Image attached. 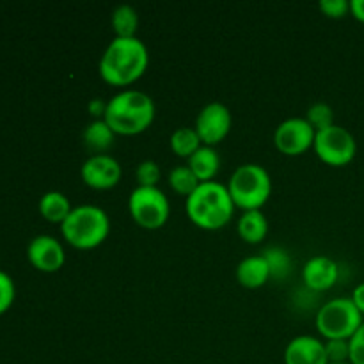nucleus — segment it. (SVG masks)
<instances>
[{
  "label": "nucleus",
  "mask_w": 364,
  "mask_h": 364,
  "mask_svg": "<svg viewBox=\"0 0 364 364\" xmlns=\"http://www.w3.org/2000/svg\"><path fill=\"white\" fill-rule=\"evenodd\" d=\"M149 64L148 46L142 39L135 38H114L103 50L98 63L100 77L110 85L134 84L144 75Z\"/></svg>",
  "instance_id": "f257e3e1"
},
{
  "label": "nucleus",
  "mask_w": 364,
  "mask_h": 364,
  "mask_svg": "<svg viewBox=\"0 0 364 364\" xmlns=\"http://www.w3.org/2000/svg\"><path fill=\"white\" fill-rule=\"evenodd\" d=\"M228 185L220 181H203L185 201V210L196 226L203 230H220L231 220L235 213Z\"/></svg>",
  "instance_id": "f03ea898"
},
{
  "label": "nucleus",
  "mask_w": 364,
  "mask_h": 364,
  "mask_svg": "<svg viewBox=\"0 0 364 364\" xmlns=\"http://www.w3.org/2000/svg\"><path fill=\"white\" fill-rule=\"evenodd\" d=\"M155 102L139 89H124L107 102L103 119L116 135H135L144 132L155 119Z\"/></svg>",
  "instance_id": "7ed1b4c3"
},
{
  "label": "nucleus",
  "mask_w": 364,
  "mask_h": 364,
  "mask_svg": "<svg viewBox=\"0 0 364 364\" xmlns=\"http://www.w3.org/2000/svg\"><path fill=\"white\" fill-rule=\"evenodd\" d=\"M64 240L77 249H95L109 237L110 219L96 205H78L60 224Z\"/></svg>",
  "instance_id": "20e7f679"
},
{
  "label": "nucleus",
  "mask_w": 364,
  "mask_h": 364,
  "mask_svg": "<svg viewBox=\"0 0 364 364\" xmlns=\"http://www.w3.org/2000/svg\"><path fill=\"white\" fill-rule=\"evenodd\" d=\"M228 191L237 208H242L244 212L262 210L272 194V178L259 164H242L231 174Z\"/></svg>",
  "instance_id": "39448f33"
},
{
  "label": "nucleus",
  "mask_w": 364,
  "mask_h": 364,
  "mask_svg": "<svg viewBox=\"0 0 364 364\" xmlns=\"http://www.w3.org/2000/svg\"><path fill=\"white\" fill-rule=\"evenodd\" d=\"M363 322V313L352 297L331 299L316 311V327L326 340H350Z\"/></svg>",
  "instance_id": "423d86ee"
},
{
  "label": "nucleus",
  "mask_w": 364,
  "mask_h": 364,
  "mask_svg": "<svg viewBox=\"0 0 364 364\" xmlns=\"http://www.w3.org/2000/svg\"><path fill=\"white\" fill-rule=\"evenodd\" d=\"M128 210L135 223L146 230H156L167 223L171 213L169 199L159 187H135L128 198Z\"/></svg>",
  "instance_id": "0eeeda50"
},
{
  "label": "nucleus",
  "mask_w": 364,
  "mask_h": 364,
  "mask_svg": "<svg viewBox=\"0 0 364 364\" xmlns=\"http://www.w3.org/2000/svg\"><path fill=\"white\" fill-rule=\"evenodd\" d=\"M313 148L322 162L329 166H347L355 159L358 142L347 128L333 124L326 130L316 132Z\"/></svg>",
  "instance_id": "6e6552de"
},
{
  "label": "nucleus",
  "mask_w": 364,
  "mask_h": 364,
  "mask_svg": "<svg viewBox=\"0 0 364 364\" xmlns=\"http://www.w3.org/2000/svg\"><path fill=\"white\" fill-rule=\"evenodd\" d=\"M315 128L306 117H288L277 124L274 142L284 155H301L315 144Z\"/></svg>",
  "instance_id": "1a4fd4ad"
},
{
  "label": "nucleus",
  "mask_w": 364,
  "mask_h": 364,
  "mask_svg": "<svg viewBox=\"0 0 364 364\" xmlns=\"http://www.w3.org/2000/svg\"><path fill=\"white\" fill-rule=\"evenodd\" d=\"M231 124H233L231 110L223 102H210L199 110L194 128L203 144L215 146L230 134Z\"/></svg>",
  "instance_id": "9d476101"
},
{
  "label": "nucleus",
  "mask_w": 364,
  "mask_h": 364,
  "mask_svg": "<svg viewBox=\"0 0 364 364\" xmlns=\"http://www.w3.org/2000/svg\"><path fill=\"white\" fill-rule=\"evenodd\" d=\"M80 176L85 185L96 191H107L116 187L121 180V164L109 153L91 155L80 167Z\"/></svg>",
  "instance_id": "9b49d317"
},
{
  "label": "nucleus",
  "mask_w": 364,
  "mask_h": 364,
  "mask_svg": "<svg viewBox=\"0 0 364 364\" xmlns=\"http://www.w3.org/2000/svg\"><path fill=\"white\" fill-rule=\"evenodd\" d=\"M27 258L41 272H57L64 265L66 252L57 238L50 235H39L28 242Z\"/></svg>",
  "instance_id": "f8f14e48"
},
{
  "label": "nucleus",
  "mask_w": 364,
  "mask_h": 364,
  "mask_svg": "<svg viewBox=\"0 0 364 364\" xmlns=\"http://www.w3.org/2000/svg\"><path fill=\"white\" fill-rule=\"evenodd\" d=\"M284 364H329L326 343L309 334H301L288 341L284 348Z\"/></svg>",
  "instance_id": "ddd939ff"
},
{
  "label": "nucleus",
  "mask_w": 364,
  "mask_h": 364,
  "mask_svg": "<svg viewBox=\"0 0 364 364\" xmlns=\"http://www.w3.org/2000/svg\"><path fill=\"white\" fill-rule=\"evenodd\" d=\"M338 277H340V267L329 256H313L302 269L304 284L316 291L329 290L333 284H336Z\"/></svg>",
  "instance_id": "4468645a"
},
{
  "label": "nucleus",
  "mask_w": 364,
  "mask_h": 364,
  "mask_svg": "<svg viewBox=\"0 0 364 364\" xmlns=\"http://www.w3.org/2000/svg\"><path fill=\"white\" fill-rule=\"evenodd\" d=\"M237 279L245 288H262L270 279V269L262 255L245 256L237 265Z\"/></svg>",
  "instance_id": "2eb2a0df"
},
{
  "label": "nucleus",
  "mask_w": 364,
  "mask_h": 364,
  "mask_svg": "<svg viewBox=\"0 0 364 364\" xmlns=\"http://www.w3.org/2000/svg\"><path fill=\"white\" fill-rule=\"evenodd\" d=\"M82 141L92 155H103L114 146L116 132L109 127L105 119H92L82 132Z\"/></svg>",
  "instance_id": "dca6fc26"
},
{
  "label": "nucleus",
  "mask_w": 364,
  "mask_h": 364,
  "mask_svg": "<svg viewBox=\"0 0 364 364\" xmlns=\"http://www.w3.org/2000/svg\"><path fill=\"white\" fill-rule=\"evenodd\" d=\"M187 166L201 181H212L220 169V155L215 146L203 144L191 159H187Z\"/></svg>",
  "instance_id": "f3484780"
},
{
  "label": "nucleus",
  "mask_w": 364,
  "mask_h": 364,
  "mask_svg": "<svg viewBox=\"0 0 364 364\" xmlns=\"http://www.w3.org/2000/svg\"><path fill=\"white\" fill-rule=\"evenodd\" d=\"M237 230L242 240L247 244H258L269 233V219L262 210H247V212H242Z\"/></svg>",
  "instance_id": "a211bd4d"
},
{
  "label": "nucleus",
  "mask_w": 364,
  "mask_h": 364,
  "mask_svg": "<svg viewBox=\"0 0 364 364\" xmlns=\"http://www.w3.org/2000/svg\"><path fill=\"white\" fill-rule=\"evenodd\" d=\"M73 210L66 194L59 191H50L39 199V212L50 223H64L70 212Z\"/></svg>",
  "instance_id": "6ab92c4d"
},
{
  "label": "nucleus",
  "mask_w": 364,
  "mask_h": 364,
  "mask_svg": "<svg viewBox=\"0 0 364 364\" xmlns=\"http://www.w3.org/2000/svg\"><path fill=\"white\" fill-rule=\"evenodd\" d=\"M110 23L116 32V38H135L139 28L137 9L130 4H119L110 14Z\"/></svg>",
  "instance_id": "aec40b11"
},
{
  "label": "nucleus",
  "mask_w": 364,
  "mask_h": 364,
  "mask_svg": "<svg viewBox=\"0 0 364 364\" xmlns=\"http://www.w3.org/2000/svg\"><path fill=\"white\" fill-rule=\"evenodd\" d=\"M171 149L176 153L178 156H183V159H191L196 151L203 146L201 137L198 135L194 127H181L171 134L169 139Z\"/></svg>",
  "instance_id": "412c9836"
},
{
  "label": "nucleus",
  "mask_w": 364,
  "mask_h": 364,
  "mask_svg": "<svg viewBox=\"0 0 364 364\" xmlns=\"http://www.w3.org/2000/svg\"><path fill=\"white\" fill-rule=\"evenodd\" d=\"M263 258L267 259L270 269V279H287L291 272V258L287 249L279 245H269L263 249Z\"/></svg>",
  "instance_id": "4be33fe9"
},
{
  "label": "nucleus",
  "mask_w": 364,
  "mask_h": 364,
  "mask_svg": "<svg viewBox=\"0 0 364 364\" xmlns=\"http://www.w3.org/2000/svg\"><path fill=\"white\" fill-rule=\"evenodd\" d=\"M201 181L198 180L194 173H192L191 167L187 164H180V166H174L169 171V185L173 187V191H176L181 196H191L192 192L198 188V185Z\"/></svg>",
  "instance_id": "5701e85b"
},
{
  "label": "nucleus",
  "mask_w": 364,
  "mask_h": 364,
  "mask_svg": "<svg viewBox=\"0 0 364 364\" xmlns=\"http://www.w3.org/2000/svg\"><path fill=\"white\" fill-rule=\"evenodd\" d=\"M306 119L308 123L315 128V132L326 130V128L333 127L334 123V110L329 103L326 102H315L306 112Z\"/></svg>",
  "instance_id": "b1692460"
},
{
  "label": "nucleus",
  "mask_w": 364,
  "mask_h": 364,
  "mask_svg": "<svg viewBox=\"0 0 364 364\" xmlns=\"http://www.w3.org/2000/svg\"><path fill=\"white\" fill-rule=\"evenodd\" d=\"M160 176H162V171L155 160H142L135 169V180L139 187H156Z\"/></svg>",
  "instance_id": "393cba45"
},
{
  "label": "nucleus",
  "mask_w": 364,
  "mask_h": 364,
  "mask_svg": "<svg viewBox=\"0 0 364 364\" xmlns=\"http://www.w3.org/2000/svg\"><path fill=\"white\" fill-rule=\"evenodd\" d=\"M329 363H350V340H326Z\"/></svg>",
  "instance_id": "a878e982"
},
{
  "label": "nucleus",
  "mask_w": 364,
  "mask_h": 364,
  "mask_svg": "<svg viewBox=\"0 0 364 364\" xmlns=\"http://www.w3.org/2000/svg\"><path fill=\"white\" fill-rule=\"evenodd\" d=\"M318 7L329 18H343L350 14V0H320Z\"/></svg>",
  "instance_id": "bb28decb"
},
{
  "label": "nucleus",
  "mask_w": 364,
  "mask_h": 364,
  "mask_svg": "<svg viewBox=\"0 0 364 364\" xmlns=\"http://www.w3.org/2000/svg\"><path fill=\"white\" fill-rule=\"evenodd\" d=\"M14 294H16V290H14L13 279L0 270V315L11 308L14 301Z\"/></svg>",
  "instance_id": "cd10ccee"
},
{
  "label": "nucleus",
  "mask_w": 364,
  "mask_h": 364,
  "mask_svg": "<svg viewBox=\"0 0 364 364\" xmlns=\"http://www.w3.org/2000/svg\"><path fill=\"white\" fill-rule=\"evenodd\" d=\"M350 363L364 364V322L350 338Z\"/></svg>",
  "instance_id": "c85d7f7f"
},
{
  "label": "nucleus",
  "mask_w": 364,
  "mask_h": 364,
  "mask_svg": "<svg viewBox=\"0 0 364 364\" xmlns=\"http://www.w3.org/2000/svg\"><path fill=\"white\" fill-rule=\"evenodd\" d=\"M87 110L92 116V119H103L107 112V102L103 98H92L87 103Z\"/></svg>",
  "instance_id": "c756f323"
},
{
  "label": "nucleus",
  "mask_w": 364,
  "mask_h": 364,
  "mask_svg": "<svg viewBox=\"0 0 364 364\" xmlns=\"http://www.w3.org/2000/svg\"><path fill=\"white\" fill-rule=\"evenodd\" d=\"M352 301H354V304L358 306V309L364 316V283L358 284V287L354 288V291H352Z\"/></svg>",
  "instance_id": "7c9ffc66"
},
{
  "label": "nucleus",
  "mask_w": 364,
  "mask_h": 364,
  "mask_svg": "<svg viewBox=\"0 0 364 364\" xmlns=\"http://www.w3.org/2000/svg\"><path fill=\"white\" fill-rule=\"evenodd\" d=\"M350 14L364 23V0H350Z\"/></svg>",
  "instance_id": "2f4dec72"
},
{
  "label": "nucleus",
  "mask_w": 364,
  "mask_h": 364,
  "mask_svg": "<svg viewBox=\"0 0 364 364\" xmlns=\"http://www.w3.org/2000/svg\"><path fill=\"white\" fill-rule=\"evenodd\" d=\"M329 364H352V363H329Z\"/></svg>",
  "instance_id": "473e14b6"
}]
</instances>
